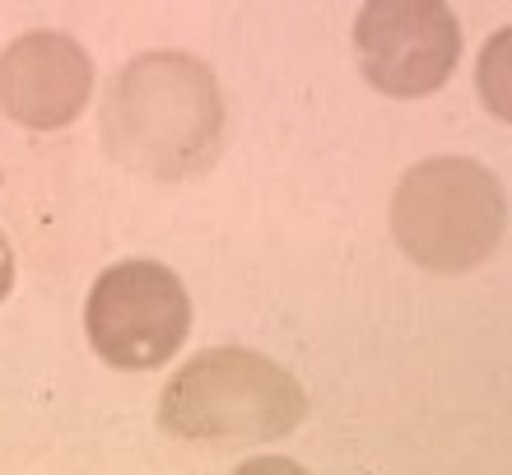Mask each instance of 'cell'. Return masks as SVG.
I'll return each instance as SVG.
<instances>
[{"label":"cell","instance_id":"cell-1","mask_svg":"<svg viewBox=\"0 0 512 475\" xmlns=\"http://www.w3.org/2000/svg\"><path fill=\"white\" fill-rule=\"evenodd\" d=\"M224 94L215 70L191 52L131 56L98 103L103 150L126 173L182 182L205 173L224 145Z\"/></svg>","mask_w":512,"mask_h":475},{"label":"cell","instance_id":"cell-2","mask_svg":"<svg viewBox=\"0 0 512 475\" xmlns=\"http://www.w3.org/2000/svg\"><path fill=\"white\" fill-rule=\"evenodd\" d=\"M508 233V196L499 177L466 154L410 163L391 191V238L419 271L471 275Z\"/></svg>","mask_w":512,"mask_h":475},{"label":"cell","instance_id":"cell-3","mask_svg":"<svg viewBox=\"0 0 512 475\" xmlns=\"http://www.w3.org/2000/svg\"><path fill=\"white\" fill-rule=\"evenodd\" d=\"M303 387L289 368L243 345L191 354L159 401V424L201 443H266L303 420Z\"/></svg>","mask_w":512,"mask_h":475},{"label":"cell","instance_id":"cell-4","mask_svg":"<svg viewBox=\"0 0 512 475\" xmlns=\"http://www.w3.org/2000/svg\"><path fill=\"white\" fill-rule=\"evenodd\" d=\"M84 336L112 368H159L191 336V294L163 261H117L98 275L84 299Z\"/></svg>","mask_w":512,"mask_h":475},{"label":"cell","instance_id":"cell-5","mask_svg":"<svg viewBox=\"0 0 512 475\" xmlns=\"http://www.w3.org/2000/svg\"><path fill=\"white\" fill-rule=\"evenodd\" d=\"M354 56L378 94L429 98L461 61V24L447 0H364Z\"/></svg>","mask_w":512,"mask_h":475},{"label":"cell","instance_id":"cell-6","mask_svg":"<svg viewBox=\"0 0 512 475\" xmlns=\"http://www.w3.org/2000/svg\"><path fill=\"white\" fill-rule=\"evenodd\" d=\"M94 103V61L80 38L33 28L0 52V112L24 131H61Z\"/></svg>","mask_w":512,"mask_h":475},{"label":"cell","instance_id":"cell-7","mask_svg":"<svg viewBox=\"0 0 512 475\" xmlns=\"http://www.w3.org/2000/svg\"><path fill=\"white\" fill-rule=\"evenodd\" d=\"M475 89H480V103L489 117L512 126V24L485 38V47L475 56Z\"/></svg>","mask_w":512,"mask_h":475},{"label":"cell","instance_id":"cell-8","mask_svg":"<svg viewBox=\"0 0 512 475\" xmlns=\"http://www.w3.org/2000/svg\"><path fill=\"white\" fill-rule=\"evenodd\" d=\"M238 475H308V471H298V466L284 462V457H256V462H247Z\"/></svg>","mask_w":512,"mask_h":475},{"label":"cell","instance_id":"cell-9","mask_svg":"<svg viewBox=\"0 0 512 475\" xmlns=\"http://www.w3.org/2000/svg\"><path fill=\"white\" fill-rule=\"evenodd\" d=\"M10 289H14V247H10V238L0 233V303L10 299Z\"/></svg>","mask_w":512,"mask_h":475}]
</instances>
